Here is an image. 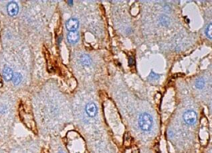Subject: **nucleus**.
Masks as SVG:
<instances>
[{
    "instance_id": "obj_15",
    "label": "nucleus",
    "mask_w": 212,
    "mask_h": 153,
    "mask_svg": "<svg viewBox=\"0 0 212 153\" xmlns=\"http://www.w3.org/2000/svg\"><path fill=\"white\" fill-rule=\"evenodd\" d=\"M2 85H3V83H2V80H1V76H0V87H2Z\"/></svg>"
},
{
    "instance_id": "obj_5",
    "label": "nucleus",
    "mask_w": 212,
    "mask_h": 153,
    "mask_svg": "<svg viewBox=\"0 0 212 153\" xmlns=\"http://www.w3.org/2000/svg\"><path fill=\"white\" fill-rule=\"evenodd\" d=\"M79 27V22L76 18H70L66 23V28L69 32L76 31Z\"/></svg>"
},
{
    "instance_id": "obj_8",
    "label": "nucleus",
    "mask_w": 212,
    "mask_h": 153,
    "mask_svg": "<svg viewBox=\"0 0 212 153\" xmlns=\"http://www.w3.org/2000/svg\"><path fill=\"white\" fill-rule=\"evenodd\" d=\"M80 62L84 66L90 65L92 63L91 58L87 55H82L80 57Z\"/></svg>"
},
{
    "instance_id": "obj_4",
    "label": "nucleus",
    "mask_w": 212,
    "mask_h": 153,
    "mask_svg": "<svg viewBox=\"0 0 212 153\" xmlns=\"http://www.w3.org/2000/svg\"><path fill=\"white\" fill-rule=\"evenodd\" d=\"M7 11L9 16L14 17L16 16L19 12V6L16 2L11 1L7 4Z\"/></svg>"
},
{
    "instance_id": "obj_3",
    "label": "nucleus",
    "mask_w": 212,
    "mask_h": 153,
    "mask_svg": "<svg viewBox=\"0 0 212 153\" xmlns=\"http://www.w3.org/2000/svg\"><path fill=\"white\" fill-rule=\"evenodd\" d=\"M86 113L90 118H94L97 114V107L93 102H90L87 104L85 108Z\"/></svg>"
},
{
    "instance_id": "obj_2",
    "label": "nucleus",
    "mask_w": 212,
    "mask_h": 153,
    "mask_svg": "<svg viewBox=\"0 0 212 153\" xmlns=\"http://www.w3.org/2000/svg\"><path fill=\"white\" fill-rule=\"evenodd\" d=\"M183 118L187 124L192 125L197 121V114L193 110H187L184 113Z\"/></svg>"
},
{
    "instance_id": "obj_7",
    "label": "nucleus",
    "mask_w": 212,
    "mask_h": 153,
    "mask_svg": "<svg viewBox=\"0 0 212 153\" xmlns=\"http://www.w3.org/2000/svg\"><path fill=\"white\" fill-rule=\"evenodd\" d=\"M14 76V72L13 70L11 68L7 67V66H5L3 70V77L6 81H9L12 80Z\"/></svg>"
},
{
    "instance_id": "obj_16",
    "label": "nucleus",
    "mask_w": 212,
    "mask_h": 153,
    "mask_svg": "<svg viewBox=\"0 0 212 153\" xmlns=\"http://www.w3.org/2000/svg\"><path fill=\"white\" fill-rule=\"evenodd\" d=\"M68 2H69V4H70V5H72V3H73V1H68Z\"/></svg>"
},
{
    "instance_id": "obj_6",
    "label": "nucleus",
    "mask_w": 212,
    "mask_h": 153,
    "mask_svg": "<svg viewBox=\"0 0 212 153\" xmlns=\"http://www.w3.org/2000/svg\"><path fill=\"white\" fill-rule=\"evenodd\" d=\"M80 38V35L79 32L74 31V32H69L67 36V40L70 44H76L78 42Z\"/></svg>"
},
{
    "instance_id": "obj_9",
    "label": "nucleus",
    "mask_w": 212,
    "mask_h": 153,
    "mask_svg": "<svg viewBox=\"0 0 212 153\" xmlns=\"http://www.w3.org/2000/svg\"><path fill=\"white\" fill-rule=\"evenodd\" d=\"M22 80V75L21 73L17 72L14 74L13 78H12V81H13V83L14 85H18V84L21 83Z\"/></svg>"
},
{
    "instance_id": "obj_13",
    "label": "nucleus",
    "mask_w": 212,
    "mask_h": 153,
    "mask_svg": "<svg viewBox=\"0 0 212 153\" xmlns=\"http://www.w3.org/2000/svg\"><path fill=\"white\" fill-rule=\"evenodd\" d=\"M149 78L151 80H156V79H158L159 78V75L158 74H156L155 73H154L152 71V72L150 73Z\"/></svg>"
},
{
    "instance_id": "obj_10",
    "label": "nucleus",
    "mask_w": 212,
    "mask_h": 153,
    "mask_svg": "<svg viewBox=\"0 0 212 153\" xmlns=\"http://www.w3.org/2000/svg\"><path fill=\"white\" fill-rule=\"evenodd\" d=\"M159 22L160 24L163 26H168L170 24V20L168 17L166 16H162L159 19Z\"/></svg>"
},
{
    "instance_id": "obj_11",
    "label": "nucleus",
    "mask_w": 212,
    "mask_h": 153,
    "mask_svg": "<svg viewBox=\"0 0 212 153\" xmlns=\"http://www.w3.org/2000/svg\"><path fill=\"white\" fill-rule=\"evenodd\" d=\"M205 86V81H204L203 79L199 78L198 79H197L195 82V87L198 89H201L204 87Z\"/></svg>"
},
{
    "instance_id": "obj_1",
    "label": "nucleus",
    "mask_w": 212,
    "mask_h": 153,
    "mask_svg": "<svg viewBox=\"0 0 212 153\" xmlns=\"http://www.w3.org/2000/svg\"><path fill=\"white\" fill-rule=\"evenodd\" d=\"M153 119L149 114L144 113L141 114L138 117V126L144 132L150 131L153 126Z\"/></svg>"
},
{
    "instance_id": "obj_14",
    "label": "nucleus",
    "mask_w": 212,
    "mask_h": 153,
    "mask_svg": "<svg viewBox=\"0 0 212 153\" xmlns=\"http://www.w3.org/2000/svg\"><path fill=\"white\" fill-rule=\"evenodd\" d=\"M134 64H135V60H134V58L132 57L129 58V59H128V65L130 66H132Z\"/></svg>"
},
{
    "instance_id": "obj_17",
    "label": "nucleus",
    "mask_w": 212,
    "mask_h": 153,
    "mask_svg": "<svg viewBox=\"0 0 212 153\" xmlns=\"http://www.w3.org/2000/svg\"><path fill=\"white\" fill-rule=\"evenodd\" d=\"M60 153H64V152H60Z\"/></svg>"
},
{
    "instance_id": "obj_12",
    "label": "nucleus",
    "mask_w": 212,
    "mask_h": 153,
    "mask_svg": "<svg viewBox=\"0 0 212 153\" xmlns=\"http://www.w3.org/2000/svg\"><path fill=\"white\" fill-rule=\"evenodd\" d=\"M211 28H212L211 24H209L208 26V27H207V28L206 30V36L209 38V39H211V40L212 38V36H211V32H212Z\"/></svg>"
}]
</instances>
